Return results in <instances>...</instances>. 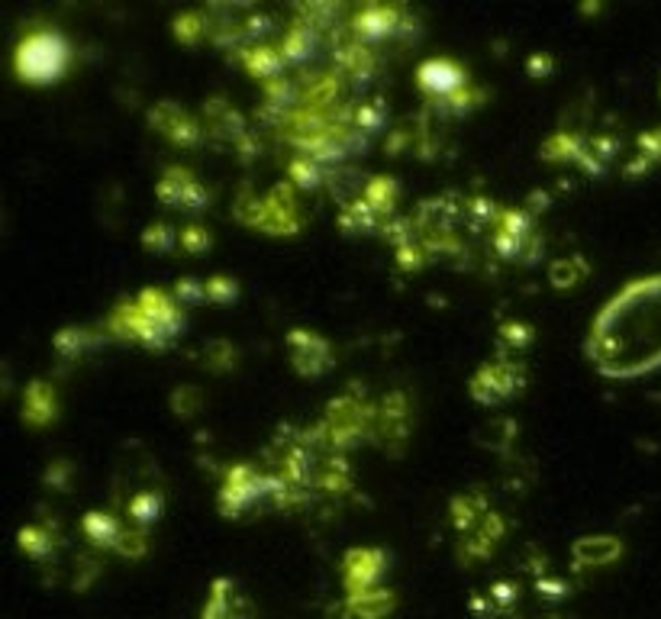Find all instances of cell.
Returning <instances> with one entry per match:
<instances>
[{
    "label": "cell",
    "instance_id": "6da1fadb",
    "mask_svg": "<svg viewBox=\"0 0 661 619\" xmlns=\"http://www.w3.org/2000/svg\"><path fill=\"white\" fill-rule=\"evenodd\" d=\"M110 333L123 339H133L146 349H168L175 336L184 329V313L178 300H171L165 291L146 287L136 300H126L110 316Z\"/></svg>",
    "mask_w": 661,
    "mask_h": 619
},
{
    "label": "cell",
    "instance_id": "7a4b0ae2",
    "mask_svg": "<svg viewBox=\"0 0 661 619\" xmlns=\"http://www.w3.org/2000/svg\"><path fill=\"white\" fill-rule=\"evenodd\" d=\"M71 65V49L55 30H33L13 52V68L26 84H55Z\"/></svg>",
    "mask_w": 661,
    "mask_h": 619
},
{
    "label": "cell",
    "instance_id": "3957f363",
    "mask_svg": "<svg viewBox=\"0 0 661 619\" xmlns=\"http://www.w3.org/2000/svg\"><path fill=\"white\" fill-rule=\"evenodd\" d=\"M262 500H271V474L255 471L246 462L226 471V481L220 491V513L226 520H239V516L255 510Z\"/></svg>",
    "mask_w": 661,
    "mask_h": 619
},
{
    "label": "cell",
    "instance_id": "277c9868",
    "mask_svg": "<svg viewBox=\"0 0 661 619\" xmlns=\"http://www.w3.org/2000/svg\"><path fill=\"white\" fill-rule=\"evenodd\" d=\"M349 30H352V39H358V42H378V39L410 33V23L404 20V7L368 4V7L352 13Z\"/></svg>",
    "mask_w": 661,
    "mask_h": 619
},
{
    "label": "cell",
    "instance_id": "5b68a950",
    "mask_svg": "<svg viewBox=\"0 0 661 619\" xmlns=\"http://www.w3.org/2000/svg\"><path fill=\"white\" fill-rule=\"evenodd\" d=\"M523 381H526L523 365L491 362L471 378V397L478 403H484V407H494V403L513 397L516 391H523Z\"/></svg>",
    "mask_w": 661,
    "mask_h": 619
},
{
    "label": "cell",
    "instance_id": "8992f818",
    "mask_svg": "<svg viewBox=\"0 0 661 619\" xmlns=\"http://www.w3.org/2000/svg\"><path fill=\"white\" fill-rule=\"evenodd\" d=\"M416 84L429 100L442 104V100L468 88V71L452 59H429L416 68Z\"/></svg>",
    "mask_w": 661,
    "mask_h": 619
},
{
    "label": "cell",
    "instance_id": "52a82bcc",
    "mask_svg": "<svg viewBox=\"0 0 661 619\" xmlns=\"http://www.w3.org/2000/svg\"><path fill=\"white\" fill-rule=\"evenodd\" d=\"M252 226L268 229V233H275V236H294L300 229V210L294 204V187L291 184L275 187V191L262 200Z\"/></svg>",
    "mask_w": 661,
    "mask_h": 619
},
{
    "label": "cell",
    "instance_id": "ba28073f",
    "mask_svg": "<svg viewBox=\"0 0 661 619\" xmlns=\"http://www.w3.org/2000/svg\"><path fill=\"white\" fill-rule=\"evenodd\" d=\"M158 200L165 207H181V210H204L207 207V187L200 184L188 168H168L155 187Z\"/></svg>",
    "mask_w": 661,
    "mask_h": 619
},
{
    "label": "cell",
    "instance_id": "9c48e42d",
    "mask_svg": "<svg viewBox=\"0 0 661 619\" xmlns=\"http://www.w3.org/2000/svg\"><path fill=\"white\" fill-rule=\"evenodd\" d=\"M287 355H291L294 371L304 374V378H320V374L333 365L329 342L316 333H304V329H294V333L287 336Z\"/></svg>",
    "mask_w": 661,
    "mask_h": 619
},
{
    "label": "cell",
    "instance_id": "30bf717a",
    "mask_svg": "<svg viewBox=\"0 0 661 619\" xmlns=\"http://www.w3.org/2000/svg\"><path fill=\"white\" fill-rule=\"evenodd\" d=\"M384 568H387V555L381 549H352L346 561H342V584H346L349 597L375 587Z\"/></svg>",
    "mask_w": 661,
    "mask_h": 619
},
{
    "label": "cell",
    "instance_id": "8fae6325",
    "mask_svg": "<svg viewBox=\"0 0 661 619\" xmlns=\"http://www.w3.org/2000/svg\"><path fill=\"white\" fill-rule=\"evenodd\" d=\"M149 123L162 133L165 139H171L175 146H181V149H194L197 142H200V126H197V120L191 117V113H184L178 104H158V107H152V113H149Z\"/></svg>",
    "mask_w": 661,
    "mask_h": 619
},
{
    "label": "cell",
    "instance_id": "7c38bea8",
    "mask_svg": "<svg viewBox=\"0 0 661 619\" xmlns=\"http://www.w3.org/2000/svg\"><path fill=\"white\" fill-rule=\"evenodd\" d=\"M407 436H410V410H407V397L397 391L381 403L378 439H384V452H391V442H397V449H404Z\"/></svg>",
    "mask_w": 661,
    "mask_h": 619
},
{
    "label": "cell",
    "instance_id": "4fadbf2b",
    "mask_svg": "<svg viewBox=\"0 0 661 619\" xmlns=\"http://www.w3.org/2000/svg\"><path fill=\"white\" fill-rule=\"evenodd\" d=\"M204 619H255L252 603L233 581H217L210 590V603L204 610Z\"/></svg>",
    "mask_w": 661,
    "mask_h": 619
},
{
    "label": "cell",
    "instance_id": "5bb4252c",
    "mask_svg": "<svg viewBox=\"0 0 661 619\" xmlns=\"http://www.w3.org/2000/svg\"><path fill=\"white\" fill-rule=\"evenodd\" d=\"M81 532L88 536V542L94 545V549H113L117 552V545H120L123 532H126V523H120L117 516L107 513V510H91V513H84Z\"/></svg>",
    "mask_w": 661,
    "mask_h": 619
},
{
    "label": "cell",
    "instance_id": "9a60e30c",
    "mask_svg": "<svg viewBox=\"0 0 661 619\" xmlns=\"http://www.w3.org/2000/svg\"><path fill=\"white\" fill-rule=\"evenodd\" d=\"M59 416V400H55V391L49 384L33 381L23 394V420L30 426H46Z\"/></svg>",
    "mask_w": 661,
    "mask_h": 619
},
{
    "label": "cell",
    "instance_id": "2e32d148",
    "mask_svg": "<svg viewBox=\"0 0 661 619\" xmlns=\"http://www.w3.org/2000/svg\"><path fill=\"white\" fill-rule=\"evenodd\" d=\"M278 49H281L287 65H304L307 59H313L316 49H320V33H316L313 26L297 20L291 30L284 33V39L278 42Z\"/></svg>",
    "mask_w": 661,
    "mask_h": 619
},
{
    "label": "cell",
    "instance_id": "e0dca14e",
    "mask_svg": "<svg viewBox=\"0 0 661 619\" xmlns=\"http://www.w3.org/2000/svg\"><path fill=\"white\" fill-rule=\"evenodd\" d=\"M123 513H126L129 526H136V529H146V532H149V526H155L158 520H162V513H165V497H162V491H152V487H146V491H136L133 497L126 500Z\"/></svg>",
    "mask_w": 661,
    "mask_h": 619
},
{
    "label": "cell",
    "instance_id": "ac0fdd59",
    "mask_svg": "<svg viewBox=\"0 0 661 619\" xmlns=\"http://www.w3.org/2000/svg\"><path fill=\"white\" fill-rule=\"evenodd\" d=\"M620 552H623L620 539L594 536V539H581L578 545H574L571 558H574V565L578 568H603V565H610V561L620 558Z\"/></svg>",
    "mask_w": 661,
    "mask_h": 619
},
{
    "label": "cell",
    "instance_id": "d6986e66",
    "mask_svg": "<svg viewBox=\"0 0 661 619\" xmlns=\"http://www.w3.org/2000/svg\"><path fill=\"white\" fill-rule=\"evenodd\" d=\"M242 65H246V71H249L252 78H262L265 84L275 81V78H281L284 68H287L281 49H278V46H262V42H258V46H249L246 52H242Z\"/></svg>",
    "mask_w": 661,
    "mask_h": 619
},
{
    "label": "cell",
    "instance_id": "ffe728a7",
    "mask_svg": "<svg viewBox=\"0 0 661 619\" xmlns=\"http://www.w3.org/2000/svg\"><path fill=\"white\" fill-rule=\"evenodd\" d=\"M394 607H397V594L381 587H371L349 597V613L355 619H387L394 613Z\"/></svg>",
    "mask_w": 661,
    "mask_h": 619
},
{
    "label": "cell",
    "instance_id": "44dd1931",
    "mask_svg": "<svg viewBox=\"0 0 661 619\" xmlns=\"http://www.w3.org/2000/svg\"><path fill=\"white\" fill-rule=\"evenodd\" d=\"M500 539H504V520H500L497 513H487L484 520L478 523V529L471 532V539L465 542V555L474 558V561H481L497 549Z\"/></svg>",
    "mask_w": 661,
    "mask_h": 619
},
{
    "label": "cell",
    "instance_id": "7402d4cb",
    "mask_svg": "<svg viewBox=\"0 0 661 619\" xmlns=\"http://www.w3.org/2000/svg\"><path fill=\"white\" fill-rule=\"evenodd\" d=\"M339 226L346 229V233H371V229L384 226V217L368 204L365 197H355V200H349L346 207H342Z\"/></svg>",
    "mask_w": 661,
    "mask_h": 619
},
{
    "label": "cell",
    "instance_id": "603a6c76",
    "mask_svg": "<svg viewBox=\"0 0 661 619\" xmlns=\"http://www.w3.org/2000/svg\"><path fill=\"white\" fill-rule=\"evenodd\" d=\"M55 545H59V539H55V529L49 523H30L20 529V549L33 561L49 558L55 552Z\"/></svg>",
    "mask_w": 661,
    "mask_h": 619
},
{
    "label": "cell",
    "instance_id": "cb8c5ba5",
    "mask_svg": "<svg viewBox=\"0 0 661 619\" xmlns=\"http://www.w3.org/2000/svg\"><path fill=\"white\" fill-rule=\"evenodd\" d=\"M326 168L310 155H297L291 165H287V181L291 187H300V191H316V187L326 184Z\"/></svg>",
    "mask_w": 661,
    "mask_h": 619
},
{
    "label": "cell",
    "instance_id": "d4e9b609",
    "mask_svg": "<svg viewBox=\"0 0 661 619\" xmlns=\"http://www.w3.org/2000/svg\"><path fill=\"white\" fill-rule=\"evenodd\" d=\"M584 152H587V142L574 133H555L552 139H545V146H542L545 162H581Z\"/></svg>",
    "mask_w": 661,
    "mask_h": 619
},
{
    "label": "cell",
    "instance_id": "484cf974",
    "mask_svg": "<svg viewBox=\"0 0 661 619\" xmlns=\"http://www.w3.org/2000/svg\"><path fill=\"white\" fill-rule=\"evenodd\" d=\"M487 513L491 510H487V500L481 494H462L452 500V523L458 529H478Z\"/></svg>",
    "mask_w": 661,
    "mask_h": 619
},
{
    "label": "cell",
    "instance_id": "4316f807",
    "mask_svg": "<svg viewBox=\"0 0 661 619\" xmlns=\"http://www.w3.org/2000/svg\"><path fill=\"white\" fill-rule=\"evenodd\" d=\"M397 194H400V187H397L394 178H371L365 184V191H362V197L381 213V217H391V210L397 204Z\"/></svg>",
    "mask_w": 661,
    "mask_h": 619
},
{
    "label": "cell",
    "instance_id": "83f0119b",
    "mask_svg": "<svg viewBox=\"0 0 661 619\" xmlns=\"http://www.w3.org/2000/svg\"><path fill=\"white\" fill-rule=\"evenodd\" d=\"M655 162H661V126L652 129V133L639 136V155H636V162L626 165V175L636 178V175H642V171H649Z\"/></svg>",
    "mask_w": 661,
    "mask_h": 619
},
{
    "label": "cell",
    "instance_id": "f1b7e54d",
    "mask_svg": "<svg viewBox=\"0 0 661 619\" xmlns=\"http://www.w3.org/2000/svg\"><path fill=\"white\" fill-rule=\"evenodd\" d=\"M178 242H181V229L168 226V223H149L146 233H142V249H146V252L165 255V252L175 249Z\"/></svg>",
    "mask_w": 661,
    "mask_h": 619
},
{
    "label": "cell",
    "instance_id": "f546056e",
    "mask_svg": "<svg viewBox=\"0 0 661 619\" xmlns=\"http://www.w3.org/2000/svg\"><path fill=\"white\" fill-rule=\"evenodd\" d=\"M587 262L584 258H558V262L552 265V271H549V278H552V284L555 287H578L584 278H587Z\"/></svg>",
    "mask_w": 661,
    "mask_h": 619
},
{
    "label": "cell",
    "instance_id": "4dcf8cb0",
    "mask_svg": "<svg viewBox=\"0 0 661 619\" xmlns=\"http://www.w3.org/2000/svg\"><path fill=\"white\" fill-rule=\"evenodd\" d=\"M384 117H387V107L384 100H365V104H358L352 110V129L355 133H378V129L384 126Z\"/></svg>",
    "mask_w": 661,
    "mask_h": 619
},
{
    "label": "cell",
    "instance_id": "1f68e13d",
    "mask_svg": "<svg viewBox=\"0 0 661 619\" xmlns=\"http://www.w3.org/2000/svg\"><path fill=\"white\" fill-rule=\"evenodd\" d=\"M207 33H210V20H204V13H181L175 20V36L184 46H197Z\"/></svg>",
    "mask_w": 661,
    "mask_h": 619
},
{
    "label": "cell",
    "instance_id": "d6a6232c",
    "mask_svg": "<svg viewBox=\"0 0 661 619\" xmlns=\"http://www.w3.org/2000/svg\"><path fill=\"white\" fill-rule=\"evenodd\" d=\"M236 358H239V352L233 349V342H226V339H213L204 349V365L217 374L236 368Z\"/></svg>",
    "mask_w": 661,
    "mask_h": 619
},
{
    "label": "cell",
    "instance_id": "836d02e7",
    "mask_svg": "<svg viewBox=\"0 0 661 619\" xmlns=\"http://www.w3.org/2000/svg\"><path fill=\"white\" fill-rule=\"evenodd\" d=\"M91 342L94 339L88 336V329H62L52 345H55V352H59L62 358H78Z\"/></svg>",
    "mask_w": 661,
    "mask_h": 619
},
{
    "label": "cell",
    "instance_id": "e575fe53",
    "mask_svg": "<svg viewBox=\"0 0 661 619\" xmlns=\"http://www.w3.org/2000/svg\"><path fill=\"white\" fill-rule=\"evenodd\" d=\"M200 407H204V394H200V387L184 384V387H178L175 394H171V410H175L178 416H184V420L200 413Z\"/></svg>",
    "mask_w": 661,
    "mask_h": 619
},
{
    "label": "cell",
    "instance_id": "d590c367",
    "mask_svg": "<svg viewBox=\"0 0 661 619\" xmlns=\"http://www.w3.org/2000/svg\"><path fill=\"white\" fill-rule=\"evenodd\" d=\"M149 552V532L146 529H136V526H126V532H123V539H120V545H117V555H123V558H142Z\"/></svg>",
    "mask_w": 661,
    "mask_h": 619
},
{
    "label": "cell",
    "instance_id": "8d00e7d4",
    "mask_svg": "<svg viewBox=\"0 0 661 619\" xmlns=\"http://www.w3.org/2000/svg\"><path fill=\"white\" fill-rule=\"evenodd\" d=\"M210 246H213V236H210L207 226L191 223V226L181 229V249L188 255H200V252H207Z\"/></svg>",
    "mask_w": 661,
    "mask_h": 619
},
{
    "label": "cell",
    "instance_id": "74e56055",
    "mask_svg": "<svg viewBox=\"0 0 661 619\" xmlns=\"http://www.w3.org/2000/svg\"><path fill=\"white\" fill-rule=\"evenodd\" d=\"M239 297V284L233 278H207V300L210 304H233V300Z\"/></svg>",
    "mask_w": 661,
    "mask_h": 619
},
{
    "label": "cell",
    "instance_id": "f35d334b",
    "mask_svg": "<svg viewBox=\"0 0 661 619\" xmlns=\"http://www.w3.org/2000/svg\"><path fill=\"white\" fill-rule=\"evenodd\" d=\"M175 300L178 304H204L207 300V281H197V278H181L175 281Z\"/></svg>",
    "mask_w": 661,
    "mask_h": 619
},
{
    "label": "cell",
    "instance_id": "ab89813d",
    "mask_svg": "<svg viewBox=\"0 0 661 619\" xmlns=\"http://www.w3.org/2000/svg\"><path fill=\"white\" fill-rule=\"evenodd\" d=\"M384 239L387 242H394L397 249H404V246H410L413 242V220H404V217H397V220H384Z\"/></svg>",
    "mask_w": 661,
    "mask_h": 619
},
{
    "label": "cell",
    "instance_id": "60d3db41",
    "mask_svg": "<svg viewBox=\"0 0 661 619\" xmlns=\"http://www.w3.org/2000/svg\"><path fill=\"white\" fill-rule=\"evenodd\" d=\"M500 342L510 345V349H526V345L533 342V329L526 323H507L500 329Z\"/></svg>",
    "mask_w": 661,
    "mask_h": 619
},
{
    "label": "cell",
    "instance_id": "b9f144b4",
    "mask_svg": "<svg viewBox=\"0 0 661 619\" xmlns=\"http://www.w3.org/2000/svg\"><path fill=\"white\" fill-rule=\"evenodd\" d=\"M426 258H429V252L423 246H416V242H410V246H404V249H397L400 271H420L426 265Z\"/></svg>",
    "mask_w": 661,
    "mask_h": 619
},
{
    "label": "cell",
    "instance_id": "7bdbcfd3",
    "mask_svg": "<svg viewBox=\"0 0 661 619\" xmlns=\"http://www.w3.org/2000/svg\"><path fill=\"white\" fill-rule=\"evenodd\" d=\"M491 603H497V607H510V603H516V587L500 581L491 587Z\"/></svg>",
    "mask_w": 661,
    "mask_h": 619
},
{
    "label": "cell",
    "instance_id": "ee69618b",
    "mask_svg": "<svg viewBox=\"0 0 661 619\" xmlns=\"http://www.w3.org/2000/svg\"><path fill=\"white\" fill-rule=\"evenodd\" d=\"M468 213H471V217H478V220H494V217H497V207L491 204V200L474 197V200H468Z\"/></svg>",
    "mask_w": 661,
    "mask_h": 619
},
{
    "label": "cell",
    "instance_id": "f6af8a7d",
    "mask_svg": "<svg viewBox=\"0 0 661 619\" xmlns=\"http://www.w3.org/2000/svg\"><path fill=\"white\" fill-rule=\"evenodd\" d=\"M526 68H529V75H533V78H545V75H549V71L555 68V62H552V55L536 52L533 59H529V65H526Z\"/></svg>",
    "mask_w": 661,
    "mask_h": 619
},
{
    "label": "cell",
    "instance_id": "bcb514c9",
    "mask_svg": "<svg viewBox=\"0 0 661 619\" xmlns=\"http://www.w3.org/2000/svg\"><path fill=\"white\" fill-rule=\"evenodd\" d=\"M539 590L549 600H558V597H565L568 594V584H562L558 578H545V581H539Z\"/></svg>",
    "mask_w": 661,
    "mask_h": 619
}]
</instances>
